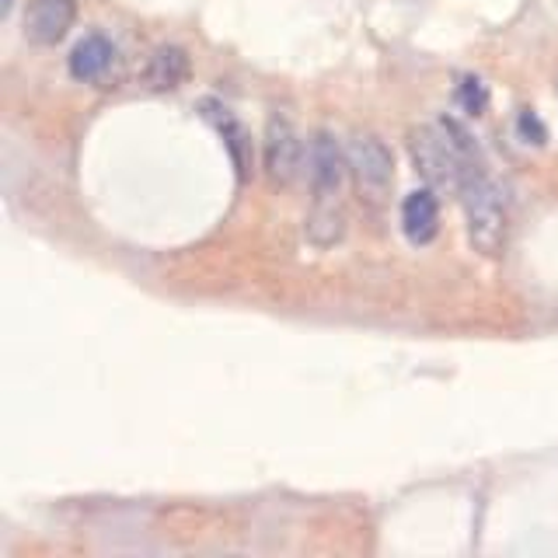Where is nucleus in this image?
<instances>
[{"label": "nucleus", "mask_w": 558, "mask_h": 558, "mask_svg": "<svg viewBox=\"0 0 558 558\" xmlns=\"http://www.w3.org/2000/svg\"><path fill=\"white\" fill-rule=\"evenodd\" d=\"M266 168L276 185H293L304 168V140L287 116H272L266 126Z\"/></svg>", "instance_id": "nucleus-4"}, {"label": "nucleus", "mask_w": 558, "mask_h": 558, "mask_svg": "<svg viewBox=\"0 0 558 558\" xmlns=\"http://www.w3.org/2000/svg\"><path fill=\"white\" fill-rule=\"evenodd\" d=\"M311 189H314V206L307 217V238L318 248L336 244L345 231V209H342V182H345V165L349 157L336 144L331 133H314L311 140Z\"/></svg>", "instance_id": "nucleus-2"}, {"label": "nucleus", "mask_w": 558, "mask_h": 558, "mask_svg": "<svg viewBox=\"0 0 558 558\" xmlns=\"http://www.w3.org/2000/svg\"><path fill=\"white\" fill-rule=\"evenodd\" d=\"M349 168L356 174V185L380 203L395 185V154L377 133H356L349 144Z\"/></svg>", "instance_id": "nucleus-3"}, {"label": "nucleus", "mask_w": 558, "mask_h": 558, "mask_svg": "<svg viewBox=\"0 0 558 558\" xmlns=\"http://www.w3.org/2000/svg\"><path fill=\"white\" fill-rule=\"evenodd\" d=\"M189 77V57L179 46H161L147 63V87L150 92H174Z\"/></svg>", "instance_id": "nucleus-8"}, {"label": "nucleus", "mask_w": 558, "mask_h": 558, "mask_svg": "<svg viewBox=\"0 0 558 558\" xmlns=\"http://www.w3.org/2000/svg\"><path fill=\"white\" fill-rule=\"evenodd\" d=\"M74 17H77L74 0H32L25 11V32L32 43L57 46L74 28Z\"/></svg>", "instance_id": "nucleus-5"}, {"label": "nucleus", "mask_w": 558, "mask_h": 558, "mask_svg": "<svg viewBox=\"0 0 558 558\" xmlns=\"http://www.w3.org/2000/svg\"><path fill=\"white\" fill-rule=\"evenodd\" d=\"M461 98H464V109H468L471 116H478V112L485 109V87H482V81H464Z\"/></svg>", "instance_id": "nucleus-9"}, {"label": "nucleus", "mask_w": 558, "mask_h": 558, "mask_svg": "<svg viewBox=\"0 0 558 558\" xmlns=\"http://www.w3.org/2000/svg\"><path fill=\"white\" fill-rule=\"evenodd\" d=\"M458 192H461L471 248L488 255V258L499 255L502 244H506V227H510V209H506L502 185L485 171V165H482V157H478L475 147L464 150Z\"/></svg>", "instance_id": "nucleus-1"}, {"label": "nucleus", "mask_w": 558, "mask_h": 558, "mask_svg": "<svg viewBox=\"0 0 558 558\" xmlns=\"http://www.w3.org/2000/svg\"><path fill=\"white\" fill-rule=\"evenodd\" d=\"M116 63V49L105 35H84V39L70 52V74L84 84H95L112 70Z\"/></svg>", "instance_id": "nucleus-7"}, {"label": "nucleus", "mask_w": 558, "mask_h": 558, "mask_svg": "<svg viewBox=\"0 0 558 558\" xmlns=\"http://www.w3.org/2000/svg\"><path fill=\"white\" fill-rule=\"evenodd\" d=\"M401 231L412 244H429L440 231V203H436L433 189H415L412 196L401 203Z\"/></svg>", "instance_id": "nucleus-6"}]
</instances>
